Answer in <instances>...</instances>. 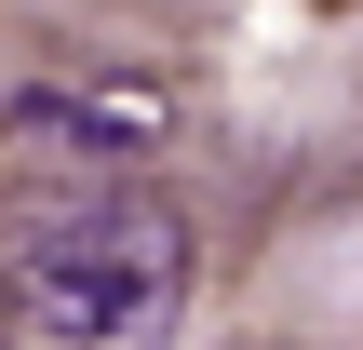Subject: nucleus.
I'll use <instances>...</instances> for the list:
<instances>
[{
    "mask_svg": "<svg viewBox=\"0 0 363 350\" xmlns=\"http://www.w3.org/2000/svg\"><path fill=\"white\" fill-rule=\"evenodd\" d=\"M175 310H189V229L135 175H94L0 243V337L13 350H162Z\"/></svg>",
    "mask_w": 363,
    "mask_h": 350,
    "instance_id": "f257e3e1",
    "label": "nucleus"
},
{
    "mask_svg": "<svg viewBox=\"0 0 363 350\" xmlns=\"http://www.w3.org/2000/svg\"><path fill=\"white\" fill-rule=\"evenodd\" d=\"M13 135L67 148V162H94V175H135V162H162V148L189 135V94H175L162 67H54V81L13 94Z\"/></svg>",
    "mask_w": 363,
    "mask_h": 350,
    "instance_id": "f03ea898",
    "label": "nucleus"
},
{
    "mask_svg": "<svg viewBox=\"0 0 363 350\" xmlns=\"http://www.w3.org/2000/svg\"><path fill=\"white\" fill-rule=\"evenodd\" d=\"M0 350H13V337H0Z\"/></svg>",
    "mask_w": 363,
    "mask_h": 350,
    "instance_id": "7ed1b4c3",
    "label": "nucleus"
}]
</instances>
